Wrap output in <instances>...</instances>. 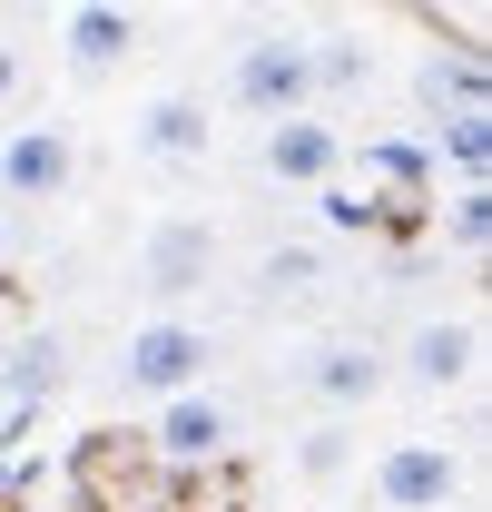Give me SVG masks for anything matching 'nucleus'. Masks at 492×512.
<instances>
[{
    "label": "nucleus",
    "instance_id": "nucleus-6",
    "mask_svg": "<svg viewBox=\"0 0 492 512\" xmlns=\"http://www.w3.org/2000/svg\"><path fill=\"white\" fill-rule=\"evenodd\" d=\"M473 365H483V325L473 316H424L384 375H404L414 394H453V384H473Z\"/></svg>",
    "mask_w": 492,
    "mask_h": 512
},
{
    "label": "nucleus",
    "instance_id": "nucleus-5",
    "mask_svg": "<svg viewBox=\"0 0 492 512\" xmlns=\"http://www.w3.org/2000/svg\"><path fill=\"white\" fill-rule=\"evenodd\" d=\"M69 178H79V138L60 119H20L0 138V197L10 207H50V197H69Z\"/></svg>",
    "mask_w": 492,
    "mask_h": 512
},
{
    "label": "nucleus",
    "instance_id": "nucleus-15",
    "mask_svg": "<svg viewBox=\"0 0 492 512\" xmlns=\"http://www.w3.org/2000/svg\"><path fill=\"white\" fill-rule=\"evenodd\" d=\"M443 148H453L463 188H483V168H492V109H483V119H453V128H443Z\"/></svg>",
    "mask_w": 492,
    "mask_h": 512
},
{
    "label": "nucleus",
    "instance_id": "nucleus-7",
    "mask_svg": "<svg viewBox=\"0 0 492 512\" xmlns=\"http://www.w3.org/2000/svg\"><path fill=\"white\" fill-rule=\"evenodd\" d=\"M128 148H138V158H158V168H187V158H207V148H217V119H207V99H197V89H158V99L128 119Z\"/></svg>",
    "mask_w": 492,
    "mask_h": 512
},
{
    "label": "nucleus",
    "instance_id": "nucleus-13",
    "mask_svg": "<svg viewBox=\"0 0 492 512\" xmlns=\"http://www.w3.org/2000/svg\"><path fill=\"white\" fill-rule=\"evenodd\" d=\"M315 276H325L315 247H266V256H256V296H306Z\"/></svg>",
    "mask_w": 492,
    "mask_h": 512
},
{
    "label": "nucleus",
    "instance_id": "nucleus-17",
    "mask_svg": "<svg viewBox=\"0 0 492 512\" xmlns=\"http://www.w3.org/2000/svg\"><path fill=\"white\" fill-rule=\"evenodd\" d=\"M325 217H335V227H374V197H345V188H325Z\"/></svg>",
    "mask_w": 492,
    "mask_h": 512
},
{
    "label": "nucleus",
    "instance_id": "nucleus-8",
    "mask_svg": "<svg viewBox=\"0 0 492 512\" xmlns=\"http://www.w3.org/2000/svg\"><path fill=\"white\" fill-rule=\"evenodd\" d=\"M207 266H217V227L207 217H168L138 247V286L148 296H187V286H207Z\"/></svg>",
    "mask_w": 492,
    "mask_h": 512
},
{
    "label": "nucleus",
    "instance_id": "nucleus-2",
    "mask_svg": "<svg viewBox=\"0 0 492 512\" xmlns=\"http://www.w3.org/2000/svg\"><path fill=\"white\" fill-rule=\"evenodd\" d=\"M227 99L246 119H306L315 109V79H306V30H246L237 40V69H227Z\"/></svg>",
    "mask_w": 492,
    "mask_h": 512
},
{
    "label": "nucleus",
    "instance_id": "nucleus-3",
    "mask_svg": "<svg viewBox=\"0 0 492 512\" xmlns=\"http://www.w3.org/2000/svg\"><path fill=\"white\" fill-rule=\"evenodd\" d=\"M374 503L384 512H453L463 503V453L433 434H394L374 453Z\"/></svg>",
    "mask_w": 492,
    "mask_h": 512
},
{
    "label": "nucleus",
    "instance_id": "nucleus-14",
    "mask_svg": "<svg viewBox=\"0 0 492 512\" xmlns=\"http://www.w3.org/2000/svg\"><path fill=\"white\" fill-rule=\"evenodd\" d=\"M345 424H306V434H296V473H306V483H335V473H345Z\"/></svg>",
    "mask_w": 492,
    "mask_h": 512
},
{
    "label": "nucleus",
    "instance_id": "nucleus-1",
    "mask_svg": "<svg viewBox=\"0 0 492 512\" xmlns=\"http://www.w3.org/2000/svg\"><path fill=\"white\" fill-rule=\"evenodd\" d=\"M207 365H217V335L197 316H148V325H128V345H119V394L178 404V394H207Z\"/></svg>",
    "mask_w": 492,
    "mask_h": 512
},
{
    "label": "nucleus",
    "instance_id": "nucleus-11",
    "mask_svg": "<svg viewBox=\"0 0 492 512\" xmlns=\"http://www.w3.org/2000/svg\"><path fill=\"white\" fill-rule=\"evenodd\" d=\"M60 40H69V69H119L128 50H138V10H109V0H79L60 20Z\"/></svg>",
    "mask_w": 492,
    "mask_h": 512
},
{
    "label": "nucleus",
    "instance_id": "nucleus-18",
    "mask_svg": "<svg viewBox=\"0 0 492 512\" xmlns=\"http://www.w3.org/2000/svg\"><path fill=\"white\" fill-rule=\"evenodd\" d=\"M20 79H30V60H20V40H0V109L20 99Z\"/></svg>",
    "mask_w": 492,
    "mask_h": 512
},
{
    "label": "nucleus",
    "instance_id": "nucleus-9",
    "mask_svg": "<svg viewBox=\"0 0 492 512\" xmlns=\"http://www.w3.org/2000/svg\"><path fill=\"white\" fill-rule=\"evenodd\" d=\"M335 168H345V138L335 119H276L266 128V178H286V188H335Z\"/></svg>",
    "mask_w": 492,
    "mask_h": 512
},
{
    "label": "nucleus",
    "instance_id": "nucleus-12",
    "mask_svg": "<svg viewBox=\"0 0 492 512\" xmlns=\"http://www.w3.org/2000/svg\"><path fill=\"white\" fill-rule=\"evenodd\" d=\"M424 99H433V109L453 99V119H483V109H492V99H483V60H473V50H463V60H433L424 69Z\"/></svg>",
    "mask_w": 492,
    "mask_h": 512
},
{
    "label": "nucleus",
    "instance_id": "nucleus-10",
    "mask_svg": "<svg viewBox=\"0 0 492 512\" xmlns=\"http://www.w3.org/2000/svg\"><path fill=\"white\" fill-rule=\"evenodd\" d=\"M227 434H237V414H227L217 394L158 404V453H168V463H207V453H227Z\"/></svg>",
    "mask_w": 492,
    "mask_h": 512
},
{
    "label": "nucleus",
    "instance_id": "nucleus-16",
    "mask_svg": "<svg viewBox=\"0 0 492 512\" xmlns=\"http://www.w3.org/2000/svg\"><path fill=\"white\" fill-rule=\"evenodd\" d=\"M453 247H463V256L492 247V188H463V197H453Z\"/></svg>",
    "mask_w": 492,
    "mask_h": 512
},
{
    "label": "nucleus",
    "instance_id": "nucleus-4",
    "mask_svg": "<svg viewBox=\"0 0 492 512\" xmlns=\"http://www.w3.org/2000/svg\"><path fill=\"white\" fill-rule=\"evenodd\" d=\"M384 384L394 375H384V345H374V335H306V345H296V394H315L325 414H355Z\"/></svg>",
    "mask_w": 492,
    "mask_h": 512
}]
</instances>
